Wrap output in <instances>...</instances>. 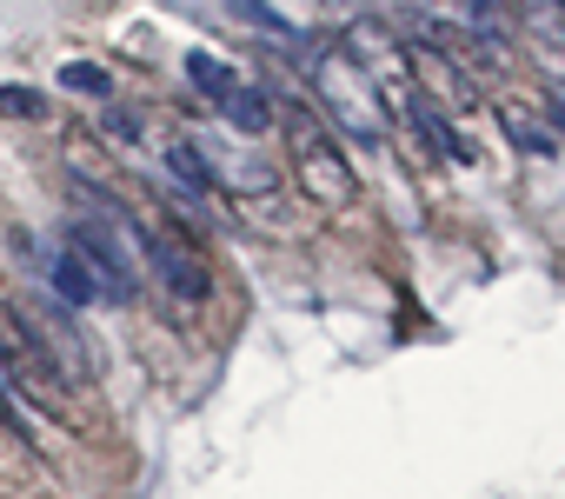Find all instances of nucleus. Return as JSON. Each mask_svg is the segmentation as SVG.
I'll return each mask as SVG.
<instances>
[{"label": "nucleus", "instance_id": "13", "mask_svg": "<svg viewBox=\"0 0 565 499\" xmlns=\"http://www.w3.org/2000/svg\"><path fill=\"white\" fill-rule=\"evenodd\" d=\"M0 107L8 114H41V94L34 87H0Z\"/></svg>", "mask_w": 565, "mask_h": 499}, {"label": "nucleus", "instance_id": "11", "mask_svg": "<svg viewBox=\"0 0 565 499\" xmlns=\"http://www.w3.org/2000/svg\"><path fill=\"white\" fill-rule=\"evenodd\" d=\"M61 87H67V94H87V100H107V74H100L94 61H67V67H61Z\"/></svg>", "mask_w": 565, "mask_h": 499}, {"label": "nucleus", "instance_id": "2", "mask_svg": "<svg viewBox=\"0 0 565 499\" xmlns=\"http://www.w3.org/2000/svg\"><path fill=\"white\" fill-rule=\"evenodd\" d=\"M67 254H81V267H87V280H94L100 300H134V294H140L134 254L120 246L114 226H100V220H74V226H67Z\"/></svg>", "mask_w": 565, "mask_h": 499}, {"label": "nucleus", "instance_id": "6", "mask_svg": "<svg viewBox=\"0 0 565 499\" xmlns=\"http://www.w3.org/2000/svg\"><path fill=\"white\" fill-rule=\"evenodd\" d=\"M320 94H327V107L360 134V140H380V114H373V87L353 74V61H320Z\"/></svg>", "mask_w": 565, "mask_h": 499}, {"label": "nucleus", "instance_id": "4", "mask_svg": "<svg viewBox=\"0 0 565 499\" xmlns=\"http://www.w3.org/2000/svg\"><path fill=\"white\" fill-rule=\"evenodd\" d=\"M134 240H140V254H147L160 287H173L180 300H206V261L193 254V246H180L167 226H134Z\"/></svg>", "mask_w": 565, "mask_h": 499}, {"label": "nucleus", "instance_id": "9", "mask_svg": "<svg viewBox=\"0 0 565 499\" xmlns=\"http://www.w3.org/2000/svg\"><path fill=\"white\" fill-rule=\"evenodd\" d=\"M413 120H419V127L433 134V147H439L446 160H472V147H466V140H459V134H452V127L439 120V107H433V100H413Z\"/></svg>", "mask_w": 565, "mask_h": 499}, {"label": "nucleus", "instance_id": "3", "mask_svg": "<svg viewBox=\"0 0 565 499\" xmlns=\"http://www.w3.org/2000/svg\"><path fill=\"white\" fill-rule=\"evenodd\" d=\"M287 140H294V160H300L313 200H320V206H353L360 180H353V167L340 160V147L320 134V120H313V114H294V120H287Z\"/></svg>", "mask_w": 565, "mask_h": 499}, {"label": "nucleus", "instance_id": "1", "mask_svg": "<svg viewBox=\"0 0 565 499\" xmlns=\"http://www.w3.org/2000/svg\"><path fill=\"white\" fill-rule=\"evenodd\" d=\"M0 373L21 380L41 406H67V380H61L54 353L41 347V333L28 327V314H21V307H0Z\"/></svg>", "mask_w": 565, "mask_h": 499}, {"label": "nucleus", "instance_id": "7", "mask_svg": "<svg viewBox=\"0 0 565 499\" xmlns=\"http://www.w3.org/2000/svg\"><path fill=\"white\" fill-rule=\"evenodd\" d=\"M47 280H54V294H61L67 307H87V300H100V294H94V280H87V267H81V254H67V246H61V261L47 267Z\"/></svg>", "mask_w": 565, "mask_h": 499}, {"label": "nucleus", "instance_id": "10", "mask_svg": "<svg viewBox=\"0 0 565 499\" xmlns=\"http://www.w3.org/2000/svg\"><path fill=\"white\" fill-rule=\"evenodd\" d=\"M220 107H226V120H233V127H239V134H259V127H266V120H273V107H266V100H259V94H246V87H233V94H226V100H220Z\"/></svg>", "mask_w": 565, "mask_h": 499}, {"label": "nucleus", "instance_id": "5", "mask_svg": "<svg viewBox=\"0 0 565 499\" xmlns=\"http://www.w3.org/2000/svg\"><path fill=\"white\" fill-rule=\"evenodd\" d=\"M21 314H28V307H21ZM28 327L41 333V347L54 353V367H61V380H67V386H87V380H94V353H87V340H81L74 307H67V300L34 307V314H28Z\"/></svg>", "mask_w": 565, "mask_h": 499}, {"label": "nucleus", "instance_id": "8", "mask_svg": "<svg viewBox=\"0 0 565 499\" xmlns=\"http://www.w3.org/2000/svg\"><path fill=\"white\" fill-rule=\"evenodd\" d=\"M186 74H193V87H200V94H213V100H226V94L239 87V81H233V67H226L220 54H193V61H186Z\"/></svg>", "mask_w": 565, "mask_h": 499}, {"label": "nucleus", "instance_id": "12", "mask_svg": "<svg viewBox=\"0 0 565 499\" xmlns=\"http://www.w3.org/2000/svg\"><path fill=\"white\" fill-rule=\"evenodd\" d=\"M167 160H173V173H180V180H193V187H206V180H213V167H206V160H200V153H193L186 140H180V147H173Z\"/></svg>", "mask_w": 565, "mask_h": 499}, {"label": "nucleus", "instance_id": "14", "mask_svg": "<svg viewBox=\"0 0 565 499\" xmlns=\"http://www.w3.org/2000/svg\"><path fill=\"white\" fill-rule=\"evenodd\" d=\"M539 8H558V0H539Z\"/></svg>", "mask_w": 565, "mask_h": 499}]
</instances>
